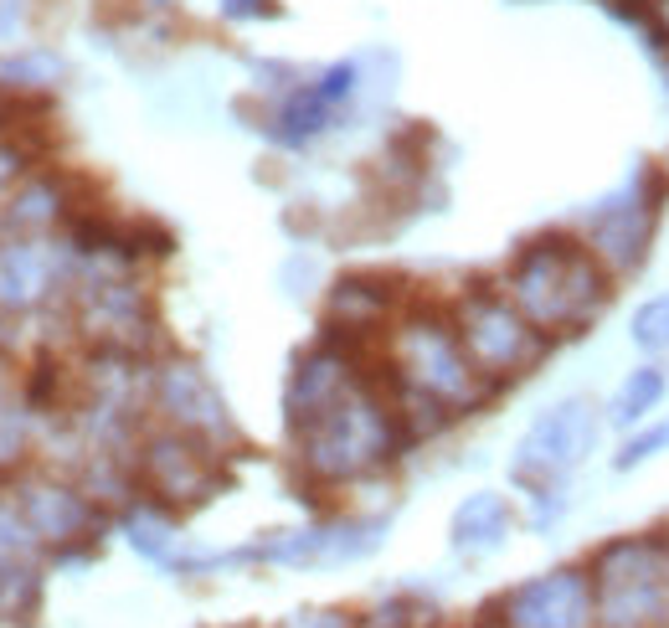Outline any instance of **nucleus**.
I'll list each match as a JSON object with an SVG mask.
<instances>
[{"instance_id":"obj_1","label":"nucleus","mask_w":669,"mask_h":628,"mask_svg":"<svg viewBox=\"0 0 669 628\" xmlns=\"http://www.w3.org/2000/svg\"><path fill=\"white\" fill-rule=\"evenodd\" d=\"M639 340H649V346H665V340H669V304H654V310L639 314Z\"/></svg>"}]
</instances>
